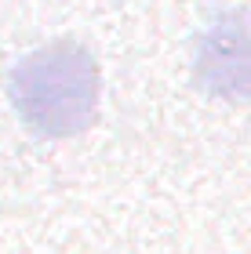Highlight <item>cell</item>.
I'll return each instance as SVG.
<instances>
[{
    "label": "cell",
    "mask_w": 251,
    "mask_h": 254,
    "mask_svg": "<svg viewBox=\"0 0 251 254\" xmlns=\"http://www.w3.org/2000/svg\"><path fill=\"white\" fill-rule=\"evenodd\" d=\"M102 95L98 59L77 40H55L22 55L7 73L18 120L40 138H73L91 127Z\"/></svg>",
    "instance_id": "obj_1"
},
{
    "label": "cell",
    "mask_w": 251,
    "mask_h": 254,
    "mask_svg": "<svg viewBox=\"0 0 251 254\" xmlns=\"http://www.w3.org/2000/svg\"><path fill=\"white\" fill-rule=\"evenodd\" d=\"M193 84L219 102H251V7H226L193 37Z\"/></svg>",
    "instance_id": "obj_2"
}]
</instances>
